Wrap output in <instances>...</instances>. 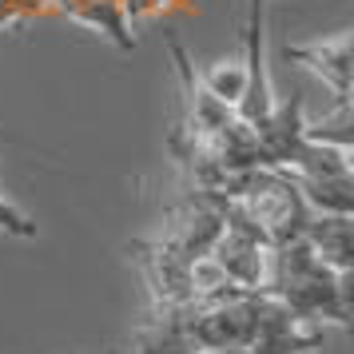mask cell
Listing matches in <instances>:
<instances>
[{"label":"cell","instance_id":"cell-1","mask_svg":"<svg viewBox=\"0 0 354 354\" xmlns=\"http://www.w3.org/2000/svg\"><path fill=\"white\" fill-rule=\"evenodd\" d=\"M267 295H274L303 326L315 322L351 326V274L330 271L306 239L271 247Z\"/></svg>","mask_w":354,"mask_h":354},{"label":"cell","instance_id":"cell-2","mask_svg":"<svg viewBox=\"0 0 354 354\" xmlns=\"http://www.w3.org/2000/svg\"><path fill=\"white\" fill-rule=\"evenodd\" d=\"M243 68H247V88L235 104V115L247 128H259L274 108V88L267 72V0H251L243 32Z\"/></svg>","mask_w":354,"mask_h":354},{"label":"cell","instance_id":"cell-3","mask_svg":"<svg viewBox=\"0 0 354 354\" xmlns=\"http://www.w3.org/2000/svg\"><path fill=\"white\" fill-rule=\"evenodd\" d=\"M131 259L140 263V271L147 279V290H151V310L160 306H183V303H195V267L199 263H187L179 259L171 247H163L160 239H136L128 247Z\"/></svg>","mask_w":354,"mask_h":354},{"label":"cell","instance_id":"cell-8","mask_svg":"<svg viewBox=\"0 0 354 354\" xmlns=\"http://www.w3.org/2000/svg\"><path fill=\"white\" fill-rule=\"evenodd\" d=\"M8 8H12V20H17V24H28V20H36L40 12H48L52 0H8Z\"/></svg>","mask_w":354,"mask_h":354},{"label":"cell","instance_id":"cell-9","mask_svg":"<svg viewBox=\"0 0 354 354\" xmlns=\"http://www.w3.org/2000/svg\"><path fill=\"white\" fill-rule=\"evenodd\" d=\"M176 0H128V20H144V17H156L163 8H171Z\"/></svg>","mask_w":354,"mask_h":354},{"label":"cell","instance_id":"cell-10","mask_svg":"<svg viewBox=\"0 0 354 354\" xmlns=\"http://www.w3.org/2000/svg\"><path fill=\"white\" fill-rule=\"evenodd\" d=\"M112 354H115V351H112Z\"/></svg>","mask_w":354,"mask_h":354},{"label":"cell","instance_id":"cell-5","mask_svg":"<svg viewBox=\"0 0 354 354\" xmlns=\"http://www.w3.org/2000/svg\"><path fill=\"white\" fill-rule=\"evenodd\" d=\"M52 8L64 12L68 20H76V24H84V28H92L104 40H112L120 52L136 48L131 20H128V0H52Z\"/></svg>","mask_w":354,"mask_h":354},{"label":"cell","instance_id":"cell-4","mask_svg":"<svg viewBox=\"0 0 354 354\" xmlns=\"http://www.w3.org/2000/svg\"><path fill=\"white\" fill-rule=\"evenodd\" d=\"M351 32H338L330 40H310V44H287L283 56L290 64L315 72L330 92L335 104H351V76H354V60H351Z\"/></svg>","mask_w":354,"mask_h":354},{"label":"cell","instance_id":"cell-7","mask_svg":"<svg viewBox=\"0 0 354 354\" xmlns=\"http://www.w3.org/2000/svg\"><path fill=\"white\" fill-rule=\"evenodd\" d=\"M199 80H203V88H207L215 100H223V104H239L243 88H247V68H243V60H223V64L207 68V72H199Z\"/></svg>","mask_w":354,"mask_h":354},{"label":"cell","instance_id":"cell-6","mask_svg":"<svg viewBox=\"0 0 354 354\" xmlns=\"http://www.w3.org/2000/svg\"><path fill=\"white\" fill-rule=\"evenodd\" d=\"M303 239L310 243V251L338 274H351V215H330V211H310Z\"/></svg>","mask_w":354,"mask_h":354}]
</instances>
